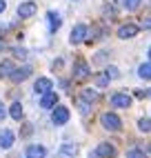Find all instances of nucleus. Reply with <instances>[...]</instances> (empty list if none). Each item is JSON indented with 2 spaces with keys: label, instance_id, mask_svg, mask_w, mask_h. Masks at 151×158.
Returning a JSON list of instances; mask_svg holds the SVG:
<instances>
[{
  "label": "nucleus",
  "instance_id": "a211bd4d",
  "mask_svg": "<svg viewBox=\"0 0 151 158\" xmlns=\"http://www.w3.org/2000/svg\"><path fill=\"white\" fill-rule=\"evenodd\" d=\"M138 129L142 134H149L151 131V118H140L138 120Z\"/></svg>",
  "mask_w": 151,
  "mask_h": 158
},
{
  "label": "nucleus",
  "instance_id": "7c9ffc66",
  "mask_svg": "<svg viewBox=\"0 0 151 158\" xmlns=\"http://www.w3.org/2000/svg\"><path fill=\"white\" fill-rule=\"evenodd\" d=\"M2 49H5V45H2V43H0V51H2Z\"/></svg>",
  "mask_w": 151,
  "mask_h": 158
},
{
  "label": "nucleus",
  "instance_id": "f257e3e1",
  "mask_svg": "<svg viewBox=\"0 0 151 158\" xmlns=\"http://www.w3.org/2000/svg\"><path fill=\"white\" fill-rule=\"evenodd\" d=\"M100 123H102V127L104 129H109V131H118L120 129V118H118L116 114H111V111H107V114H102L100 116Z\"/></svg>",
  "mask_w": 151,
  "mask_h": 158
},
{
  "label": "nucleus",
  "instance_id": "9d476101",
  "mask_svg": "<svg viewBox=\"0 0 151 158\" xmlns=\"http://www.w3.org/2000/svg\"><path fill=\"white\" fill-rule=\"evenodd\" d=\"M45 156H47V149L42 145H29L25 152V158H45Z\"/></svg>",
  "mask_w": 151,
  "mask_h": 158
},
{
  "label": "nucleus",
  "instance_id": "4be33fe9",
  "mask_svg": "<svg viewBox=\"0 0 151 158\" xmlns=\"http://www.w3.org/2000/svg\"><path fill=\"white\" fill-rule=\"evenodd\" d=\"M127 158H147V154L142 149H138V147H133V149L127 152Z\"/></svg>",
  "mask_w": 151,
  "mask_h": 158
},
{
  "label": "nucleus",
  "instance_id": "20e7f679",
  "mask_svg": "<svg viewBox=\"0 0 151 158\" xmlns=\"http://www.w3.org/2000/svg\"><path fill=\"white\" fill-rule=\"evenodd\" d=\"M111 105L113 107H120V109H127V107H131V96L124 91H118L111 96Z\"/></svg>",
  "mask_w": 151,
  "mask_h": 158
},
{
  "label": "nucleus",
  "instance_id": "b1692460",
  "mask_svg": "<svg viewBox=\"0 0 151 158\" xmlns=\"http://www.w3.org/2000/svg\"><path fill=\"white\" fill-rule=\"evenodd\" d=\"M107 76H109V78H118L120 73H118V69H116V67H109V69H107Z\"/></svg>",
  "mask_w": 151,
  "mask_h": 158
},
{
  "label": "nucleus",
  "instance_id": "f03ea898",
  "mask_svg": "<svg viewBox=\"0 0 151 158\" xmlns=\"http://www.w3.org/2000/svg\"><path fill=\"white\" fill-rule=\"evenodd\" d=\"M87 25H82V23H78V25H73V29H71V36H69V40H71V45H80L82 40H87Z\"/></svg>",
  "mask_w": 151,
  "mask_h": 158
},
{
  "label": "nucleus",
  "instance_id": "393cba45",
  "mask_svg": "<svg viewBox=\"0 0 151 158\" xmlns=\"http://www.w3.org/2000/svg\"><path fill=\"white\" fill-rule=\"evenodd\" d=\"M147 94H149V91H145V89H136V91H133V96H136V98H145Z\"/></svg>",
  "mask_w": 151,
  "mask_h": 158
},
{
  "label": "nucleus",
  "instance_id": "0eeeda50",
  "mask_svg": "<svg viewBox=\"0 0 151 158\" xmlns=\"http://www.w3.org/2000/svg\"><path fill=\"white\" fill-rule=\"evenodd\" d=\"M56 105H58V94H56V91L42 94V98H40V107H42V109H53Z\"/></svg>",
  "mask_w": 151,
  "mask_h": 158
},
{
  "label": "nucleus",
  "instance_id": "c756f323",
  "mask_svg": "<svg viewBox=\"0 0 151 158\" xmlns=\"http://www.w3.org/2000/svg\"><path fill=\"white\" fill-rule=\"evenodd\" d=\"M147 56H149V62H151V47H149V51H147Z\"/></svg>",
  "mask_w": 151,
  "mask_h": 158
},
{
  "label": "nucleus",
  "instance_id": "7ed1b4c3",
  "mask_svg": "<svg viewBox=\"0 0 151 158\" xmlns=\"http://www.w3.org/2000/svg\"><path fill=\"white\" fill-rule=\"evenodd\" d=\"M51 120H53V125H64L69 120V109L62 107V105H56V107H53V114H51Z\"/></svg>",
  "mask_w": 151,
  "mask_h": 158
},
{
  "label": "nucleus",
  "instance_id": "bb28decb",
  "mask_svg": "<svg viewBox=\"0 0 151 158\" xmlns=\"http://www.w3.org/2000/svg\"><path fill=\"white\" fill-rule=\"evenodd\" d=\"M5 116H7V111H5V105H2V102H0V120H2V118H5Z\"/></svg>",
  "mask_w": 151,
  "mask_h": 158
},
{
  "label": "nucleus",
  "instance_id": "a878e982",
  "mask_svg": "<svg viewBox=\"0 0 151 158\" xmlns=\"http://www.w3.org/2000/svg\"><path fill=\"white\" fill-rule=\"evenodd\" d=\"M14 54H16L18 58H25V54H27V51H25V49H14Z\"/></svg>",
  "mask_w": 151,
  "mask_h": 158
},
{
  "label": "nucleus",
  "instance_id": "2f4dec72",
  "mask_svg": "<svg viewBox=\"0 0 151 158\" xmlns=\"http://www.w3.org/2000/svg\"><path fill=\"white\" fill-rule=\"evenodd\" d=\"M89 158H98V156H96V154H91V156H89Z\"/></svg>",
  "mask_w": 151,
  "mask_h": 158
},
{
  "label": "nucleus",
  "instance_id": "6ab92c4d",
  "mask_svg": "<svg viewBox=\"0 0 151 158\" xmlns=\"http://www.w3.org/2000/svg\"><path fill=\"white\" fill-rule=\"evenodd\" d=\"M60 152H62L64 156H76V154H78V147L71 145V143H67V145H62V147H60Z\"/></svg>",
  "mask_w": 151,
  "mask_h": 158
},
{
  "label": "nucleus",
  "instance_id": "39448f33",
  "mask_svg": "<svg viewBox=\"0 0 151 158\" xmlns=\"http://www.w3.org/2000/svg\"><path fill=\"white\" fill-rule=\"evenodd\" d=\"M98 158H116V147L111 143H100L98 147H96V152H93Z\"/></svg>",
  "mask_w": 151,
  "mask_h": 158
},
{
  "label": "nucleus",
  "instance_id": "f8f14e48",
  "mask_svg": "<svg viewBox=\"0 0 151 158\" xmlns=\"http://www.w3.org/2000/svg\"><path fill=\"white\" fill-rule=\"evenodd\" d=\"M29 73H31V67H20V69H14L11 73H9V78H11L14 82H22L29 78Z\"/></svg>",
  "mask_w": 151,
  "mask_h": 158
},
{
  "label": "nucleus",
  "instance_id": "cd10ccee",
  "mask_svg": "<svg viewBox=\"0 0 151 158\" xmlns=\"http://www.w3.org/2000/svg\"><path fill=\"white\" fill-rule=\"evenodd\" d=\"M5 9H7V2H5V0H0V14H2Z\"/></svg>",
  "mask_w": 151,
  "mask_h": 158
},
{
  "label": "nucleus",
  "instance_id": "dca6fc26",
  "mask_svg": "<svg viewBox=\"0 0 151 158\" xmlns=\"http://www.w3.org/2000/svg\"><path fill=\"white\" fill-rule=\"evenodd\" d=\"M138 76L142 80H151V62H142L138 67Z\"/></svg>",
  "mask_w": 151,
  "mask_h": 158
},
{
  "label": "nucleus",
  "instance_id": "c85d7f7f",
  "mask_svg": "<svg viewBox=\"0 0 151 158\" xmlns=\"http://www.w3.org/2000/svg\"><path fill=\"white\" fill-rule=\"evenodd\" d=\"M22 134L27 136V134H31V125H25V129H22Z\"/></svg>",
  "mask_w": 151,
  "mask_h": 158
},
{
  "label": "nucleus",
  "instance_id": "2eb2a0df",
  "mask_svg": "<svg viewBox=\"0 0 151 158\" xmlns=\"http://www.w3.org/2000/svg\"><path fill=\"white\" fill-rule=\"evenodd\" d=\"M9 116H11L14 120H22V105H20V102H11V107H9Z\"/></svg>",
  "mask_w": 151,
  "mask_h": 158
},
{
  "label": "nucleus",
  "instance_id": "aec40b11",
  "mask_svg": "<svg viewBox=\"0 0 151 158\" xmlns=\"http://www.w3.org/2000/svg\"><path fill=\"white\" fill-rule=\"evenodd\" d=\"M82 98L87 100V102H96V100H98V94H96L93 89H84L82 91Z\"/></svg>",
  "mask_w": 151,
  "mask_h": 158
},
{
  "label": "nucleus",
  "instance_id": "473e14b6",
  "mask_svg": "<svg viewBox=\"0 0 151 158\" xmlns=\"http://www.w3.org/2000/svg\"><path fill=\"white\" fill-rule=\"evenodd\" d=\"M149 154H151V145H149Z\"/></svg>",
  "mask_w": 151,
  "mask_h": 158
},
{
  "label": "nucleus",
  "instance_id": "6e6552de",
  "mask_svg": "<svg viewBox=\"0 0 151 158\" xmlns=\"http://www.w3.org/2000/svg\"><path fill=\"white\" fill-rule=\"evenodd\" d=\"M14 140H16V134L11 129H2L0 131V147H2V149H11Z\"/></svg>",
  "mask_w": 151,
  "mask_h": 158
},
{
  "label": "nucleus",
  "instance_id": "4468645a",
  "mask_svg": "<svg viewBox=\"0 0 151 158\" xmlns=\"http://www.w3.org/2000/svg\"><path fill=\"white\" fill-rule=\"evenodd\" d=\"M47 20H49V29H51V31H58L60 25H62V20H60V16H58L56 11H49V14H47Z\"/></svg>",
  "mask_w": 151,
  "mask_h": 158
},
{
  "label": "nucleus",
  "instance_id": "1a4fd4ad",
  "mask_svg": "<svg viewBox=\"0 0 151 158\" xmlns=\"http://www.w3.org/2000/svg\"><path fill=\"white\" fill-rule=\"evenodd\" d=\"M138 31H140V29H138V25H131V23H129V25H122L120 29H118V38H122V40L133 38Z\"/></svg>",
  "mask_w": 151,
  "mask_h": 158
},
{
  "label": "nucleus",
  "instance_id": "f3484780",
  "mask_svg": "<svg viewBox=\"0 0 151 158\" xmlns=\"http://www.w3.org/2000/svg\"><path fill=\"white\" fill-rule=\"evenodd\" d=\"M14 69H16V67H14L11 60H2V62H0V78H2V76H9Z\"/></svg>",
  "mask_w": 151,
  "mask_h": 158
},
{
  "label": "nucleus",
  "instance_id": "412c9836",
  "mask_svg": "<svg viewBox=\"0 0 151 158\" xmlns=\"http://www.w3.org/2000/svg\"><path fill=\"white\" fill-rule=\"evenodd\" d=\"M140 2H142V0H124V9H127V11H136V9L140 7Z\"/></svg>",
  "mask_w": 151,
  "mask_h": 158
},
{
  "label": "nucleus",
  "instance_id": "ddd939ff",
  "mask_svg": "<svg viewBox=\"0 0 151 158\" xmlns=\"http://www.w3.org/2000/svg\"><path fill=\"white\" fill-rule=\"evenodd\" d=\"M73 73H76L78 78H84V76H89V65H87L84 60H78V62L73 65Z\"/></svg>",
  "mask_w": 151,
  "mask_h": 158
},
{
  "label": "nucleus",
  "instance_id": "5701e85b",
  "mask_svg": "<svg viewBox=\"0 0 151 158\" xmlns=\"http://www.w3.org/2000/svg\"><path fill=\"white\" fill-rule=\"evenodd\" d=\"M109 76H107V73H102V76H98V80H96V82H98V87H104V85H109Z\"/></svg>",
  "mask_w": 151,
  "mask_h": 158
},
{
  "label": "nucleus",
  "instance_id": "9b49d317",
  "mask_svg": "<svg viewBox=\"0 0 151 158\" xmlns=\"http://www.w3.org/2000/svg\"><path fill=\"white\" fill-rule=\"evenodd\" d=\"M51 89H53V82L49 78H38L36 85H34V91L40 94V96H42V94H47V91H51Z\"/></svg>",
  "mask_w": 151,
  "mask_h": 158
},
{
  "label": "nucleus",
  "instance_id": "423d86ee",
  "mask_svg": "<svg viewBox=\"0 0 151 158\" xmlns=\"http://www.w3.org/2000/svg\"><path fill=\"white\" fill-rule=\"evenodd\" d=\"M36 11H38V7H36V2H31V0L18 5V16H20V18H31Z\"/></svg>",
  "mask_w": 151,
  "mask_h": 158
}]
</instances>
